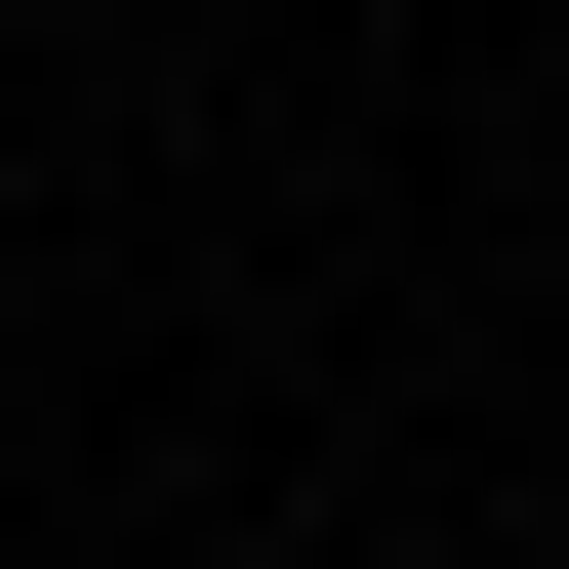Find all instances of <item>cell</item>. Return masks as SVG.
Wrapping results in <instances>:
<instances>
[{
  "instance_id": "1",
  "label": "cell",
  "mask_w": 569,
  "mask_h": 569,
  "mask_svg": "<svg viewBox=\"0 0 569 569\" xmlns=\"http://www.w3.org/2000/svg\"><path fill=\"white\" fill-rule=\"evenodd\" d=\"M0 326H41V244H0Z\"/></svg>"
}]
</instances>
